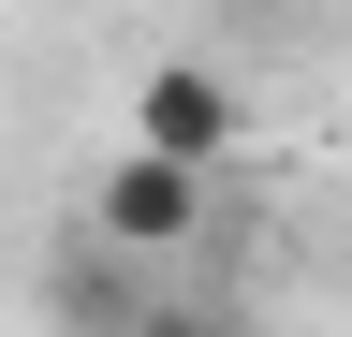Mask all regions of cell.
<instances>
[{"label": "cell", "mask_w": 352, "mask_h": 337, "mask_svg": "<svg viewBox=\"0 0 352 337\" xmlns=\"http://www.w3.org/2000/svg\"><path fill=\"white\" fill-rule=\"evenodd\" d=\"M235 132H250L235 73H206V59H147V73H132V147H162V161H220Z\"/></svg>", "instance_id": "6da1fadb"}, {"label": "cell", "mask_w": 352, "mask_h": 337, "mask_svg": "<svg viewBox=\"0 0 352 337\" xmlns=\"http://www.w3.org/2000/svg\"><path fill=\"white\" fill-rule=\"evenodd\" d=\"M88 220H103V249H176L206 220V161H162V147H118L103 191H88Z\"/></svg>", "instance_id": "7a4b0ae2"}, {"label": "cell", "mask_w": 352, "mask_h": 337, "mask_svg": "<svg viewBox=\"0 0 352 337\" xmlns=\"http://www.w3.org/2000/svg\"><path fill=\"white\" fill-rule=\"evenodd\" d=\"M132 337H279V323H132Z\"/></svg>", "instance_id": "3957f363"}]
</instances>
